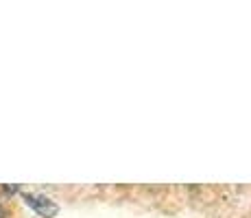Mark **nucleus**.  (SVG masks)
<instances>
[{"label":"nucleus","mask_w":251,"mask_h":218,"mask_svg":"<svg viewBox=\"0 0 251 218\" xmlns=\"http://www.w3.org/2000/svg\"><path fill=\"white\" fill-rule=\"evenodd\" d=\"M22 198L26 201V205L33 207L42 218H52V216H57V212H59L57 203L50 201V198L44 196V194H31V192H24Z\"/></svg>","instance_id":"nucleus-1"},{"label":"nucleus","mask_w":251,"mask_h":218,"mask_svg":"<svg viewBox=\"0 0 251 218\" xmlns=\"http://www.w3.org/2000/svg\"><path fill=\"white\" fill-rule=\"evenodd\" d=\"M0 218H4V210H2V205H0Z\"/></svg>","instance_id":"nucleus-2"}]
</instances>
